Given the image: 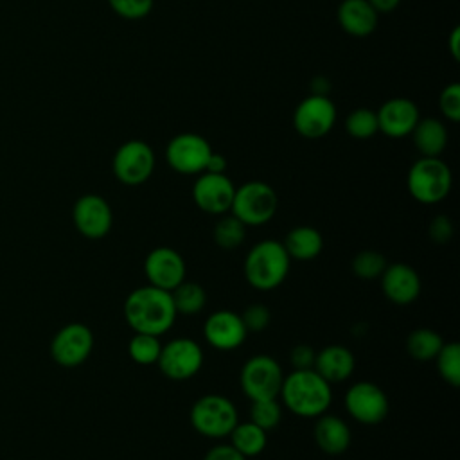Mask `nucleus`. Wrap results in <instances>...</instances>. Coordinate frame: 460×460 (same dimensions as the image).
<instances>
[{
  "label": "nucleus",
  "instance_id": "12",
  "mask_svg": "<svg viewBox=\"0 0 460 460\" xmlns=\"http://www.w3.org/2000/svg\"><path fill=\"white\" fill-rule=\"evenodd\" d=\"M92 349H93V334L90 327L79 322H72L61 327L50 341L52 359L65 368H74L84 363Z\"/></svg>",
  "mask_w": 460,
  "mask_h": 460
},
{
  "label": "nucleus",
  "instance_id": "21",
  "mask_svg": "<svg viewBox=\"0 0 460 460\" xmlns=\"http://www.w3.org/2000/svg\"><path fill=\"white\" fill-rule=\"evenodd\" d=\"M316 424L313 429L316 446L329 456L343 455L352 440L350 428L338 415H329L327 411L316 417Z\"/></svg>",
  "mask_w": 460,
  "mask_h": 460
},
{
  "label": "nucleus",
  "instance_id": "28",
  "mask_svg": "<svg viewBox=\"0 0 460 460\" xmlns=\"http://www.w3.org/2000/svg\"><path fill=\"white\" fill-rule=\"evenodd\" d=\"M212 237L221 250H234L244 241L246 226L234 214H223L212 230Z\"/></svg>",
  "mask_w": 460,
  "mask_h": 460
},
{
  "label": "nucleus",
  "instance_id": "4",
  "mask_svg": "<svg viewBox=\"0 0 460 460\" xmlns=\"http://www.w3.org/2000/svg\"><path fill=\"white\" fill-rule=\"evenodd\" d=\"M453 176L449 165L438 156H420L408 171L406 185L411 198L424 205L442 201L451 190Z\"/></svg>",
  "mask_w": 460,
  "mask_h": 460
},
{
  "label": "nucleus",
  "instance_id": "27",
  "mask_svg": "<svg viewBox=\"0 0 460 460\" xmlns=\"http://www.w3.org/2000/svg\"><path fill=\"white\" fill-rule=\"evenodd\" d=\"M444 340L442 336L428 327L415 329L406 338V350L417 361H429L435 359L438 350L442 349Z\"/></svg>",
  "mask_w": 460,
  "mask_h": 460
},
{
  "label": "nucleus",
  "instance_id": "2",
  "mask_svg": "<svg viewBox=\"0 0 460 460\" xmlns=\"http://www.w3.org/2000/svg\"><path fill=\"white\" fill-rule=\"evenodd\" d=\"M279 397L291 413L314 419L329 410L332 390L331 385L313 368L293 370L291 374L284 376Z\"/></svg>",
  "mask_w": 460,
  "mask_h": 460
},
{
  "label": "nucleus",
  "instance_id": "3",
  "mask_svg": "<svg viewBox=\"0 0 460 460\" xmlns=\"http://www.w3.org/2000/svg\"><path fill=\"white\" fill-rule=\"evenodd\" d=\"M291 259L280 241L264 239L250 248L244 257L243 271L246 282L259 289L270 291L279 288L289 273Z\"/></svg>",
  "mask_w": 460,
  "mask_h": 460
},
{
  "label": "nucleus",
  "instance_id": "29",
  "mask_svg": "<svg viewBox=\"0 0 460 460\" xmlns=\"http://www.w3.org/2000/svg\"><path fill=\"white\" fill-rule=\"evenodd\" d=\"M438 376L451 386H460V345L456 341L444 343L435 356Z\"/></svg>",
  "mask_w": 460,
  "mask_h": 460
},
{
  "label": "nucleus",
  "instance_id": "35",
  "mask_svg": "<svg viewBox=\"0 0 460 460\" xmlns=\"http://www.w3.org/2000/svg\"><path fill=\"white\" fill-rule=\"evenodd\" d=\"M438 108L446 119L451 122L460 120V84L458 83H449L444 86L438 97Z\"/></svg>",
  "mask_w": 460,
  "mask_h": 460
},
{
  "label": "nucleus",
  "instance_id": "15",
  "mask_svg": "<svg viewBox=\"0 0 460 460\" xmlns=\"http://www.w3.org/2000/svg\"><path fill=\"white\" fill-rule=\"evenodd\" d=\"M72 221L77 232L86 239H102L113 223L110 203L99 194H83L72 208Z\"/></svg>",
  "mask_w": 460,
  "mask_h": 460
},
{
  "label": "nucleus",
  "instance_id": "1",
  "mask_svg": "<svg viewBox=\"0 0 460 460\" xmlns=\"http://www.w3.org/2000/svg\"><path fill=\"white\" fill-rule=\"evenodd\" d=\"M176 316L171 293L151 284L133 289L124 300V318L135 332L162 336L172 327Z\"/></svg>",
  "mask_w": 460,
  "mask_h": 460
},
{
  "label": "nucleus",
  "instance_id": "36",
  "mask_svg": "<svg viewBox=\"0 0 460 460\" xmlns=\"http://www.w3.org/2000/svg\"><path fill=\"white\" fill-rule=\"evenodd\" d=\"M241 320L248 332H259L264 331L271 320V313L264 304H250L241 313Z\"/></svg>",
  "mask_w": 460,
  "mask_h": 460
},
{
  "label": "nucleus",
  "instance_id": "26",
  "mask_svg": "<svg viewBox=\"0 0 460 460\" xmlns=\"http://www.w3.org/2000/svg\"><path fill=\"white\" fill-rule=\"evenodd\" d=\"M169 293L178 314H187V316L198 314L207 304L205 289L198 282H192L187 279Z\"/></svg>",
  "mask_w": 460,
  "mask_h": 460
},
{
  "label": "nucleus",
  "instance_id": "14",
  "mask_svg": "<svg viewBox=\"0 0 460 460\" xmlns=\"http://www.w3.org/2000/svg\"><path fill=\"white\" fill-rule=\"evenodd\" d=\"M144 275L147 284L164 291H172L185 280L187 266L180 252L171 246H156L144 259Z\"/></svg>",
  "mask_w": 460,
  "mask_h": 460
},
{
  "label": "nucleus",
  "instance_id": "18",
  "mask_svg": "<svg viewBox=\"0 0 460 460\" xmlns=\"http://www.w3.org/2000/svg\"><path fill=\"white\" fill-rule=\"evenodd\" d=\"M376 115L379 131L390 138L410 135L420 119L417 104L406 97H394L385 101L381 108L376 110Z\"/></svg>",
  "mask_w": 460,
  "mask_h": 460
},
{
  "label": "nucleus",
  "instance_id": "34",
  "mask_svg": "<svg viewBox=\"0 0 460 460\" xmlns=\"http://www.w3.org/2000/svg\"><path fill=\"white\" fill-rule=\"evenodd\" d=\"M108 4L124 20L146 18L153 9V0H108Z\"/></svg>",
  "mask_w": 460,
  "mask_h": 460
},
{
  "label": "nucleus",
  "instance_id": "38",
  "mask_svg": "<svg viewBox=\"0 0 460 460\" xmlns=\"http://www.w3.org/2000/svg\"><path fill=\"white\" fill-rule=\"evenodd\" d=\"M314 358H316L314 349H313L311 345H305V343H300V345L293 347V350H291V354H289V361H291L293 370H307V368H313Z\"/></svg>",
  "mask_w": 460,
  "mask_h": 460
},
{
  "label": "nucleus",
  "instance_id": "30",
  "mask_svg": "<svg viewBox=\"0 0 460 460\" xmlns=\"http://www.w3.org/2000/svg\"><path fill=\"white\" fill-rule=\"evenodd\" d=\"M158 338L160 336L135 332L133 338L128 343L129 358L135 363H138V365H153V363H156V359L160 356V350H162V343H160Z\"/></svg>",
  "mask_w": 460,
  "mask_h": 460
},
{
  "label": "nucleus",
  "instance_id": "39",
  "mask_svg": "<svg viewBox=\"0 0 460 460\" xmlns=\"http://www.w3.org/2000/svg\"><path fill=\"white\" fill-rule=\"evenodd\" d=\"M203 460H248L244 458L230 442L228 444H216L212 446Z\"/></svg>",
  "mask_w": 460,
  "mask_h": 460
},
{
  "label": "nucleus",
  "instance_id": "9",
  "mask_svg": "<svg viewBox=\"0 0 460 460\" xmlns=\"http://www.w3.org/2000/svg\"><path fill=\"white\" fill-rule=\"evenodd\" d=\"M111 169L120 183L129 187L142 185L155 171V153L144 140H126L115 151Z\"/></svg>",
  "mask_w": 460,
  "mask_h": 460
},
{
  "label": "nucleus",
  "instance_id": "33",
  "mask_svg": "<svg viewBox=\"0 0 460 460\" xmlns=\"http://www.w3.org/2000/svg\"><path fill=\"white\" fill-rule=\"evenodd\" d=\"M282 419V408L277 402V399H261L252 401L250 406V420L262 428L264 431H270L280 424Z\"/></svg>",
  "mask_w": 460,
  "mask_h": 460
},
{
  "label": "nucleus",
  "instance_id": "42",
  "mask_svg": "<svg viewBox=\"0 0 460 460\" xmlns=\"http://www.w3.org/2000/svg\"><path fill=\"white\" fill-rule=\"evenodd\" d=\"M449 52L453 56L455 61H458V56H460V31L458 27H455L451 31V36H449Z\"/></svg>",
  "mask_w": 460,
  "mask_h": 460
},
{
  "label": "nucleus",
  "instance_id": "24",
  "mask_svg": "<svg viewBox=\"0 0 460 460\" xmlns=\"http://www.w3.org/2000/svg\"><path fill=\"white\" fill-rule=\"evenodd\" d=\"M410 135L422 156H440L447 146V129L442 120L433 117L419 119Z\"/></svg>",
  "mask_w": 460,
  "mask_h": 460
},
{
  "label": "nucleus",
  "instance_id": "25",
  "mask_svg": "<svg viewBox=\"0 0 460 460\" xmlns=\"http://www.w3.org/2000/svg\"><path fill=\"white\" fill-rule=\"evenodd\" d=\"M228 437H230V444L244 458H252V456L261 455L266 447V442H268V431H264L262 428H259L252 420L237 422Z\"/></svg>",
  "mask_w": 460,
  "mask_h": 460
},
{
  "label": "nucleus",
  "instance_id": "11",
  "mask_svg": "<svg viewBox=\"0 0 460 460\" xmlns=\"http://www.w3.org/2000/svg\"><path fill=\"white\" fill-rule=\"evenodd\" d=\"M212 153L208 140L198 133H180L167 142L165 160L180 174H201Z\"/></svg>",
  "mask_w": 460,
  "mask_h": 460
},
{
  "label": "nucleus",
  "instance_id": "23",
  "mask_svg": "<svg viewBox=\"0 0 460 460\" xmlns=\"http://www.w3.org/2000/svg\"><path fill=\"white\" fill-rule=\"evenodd\" d=\"M284 250L288 252L289 259L296 261H311L316 259L322 253L323 248V237L322 234L309 225H300L291 228L286 235L284 241H280Z\"/></svg>",
  "mask_w": 460,
  "mask_h": 460
},
{
  "label": "nucleus",
  "instance_id": "41",
  "mask_svg": "<svg viewBox=\"0 0 460 460\" xmlns=\"http://www.w3.org/2000/svg\"><path fill=\"white\" fill-rule=\"evenodd\" d=\"M399 2L401 0H368V4L376 9V13L377 14H381V13H392L397 5H399Z\"/></svg>",
  "mask_w": 460,
  "mask_h": 460
},
{
  "label": "nucleus",
  "instance_id": "32",
  "mask_svg": "<svg viewBox=\"0 0 460 460\" xmlns=\"http://www.w3.org/2000/svg\"><path fill=\"white\" fill-rule=\"evenodd\" d=\"M386 268V259L376 250H363L352 259V271L358 279L374 280L379 279Z\"/></svg>",
  "mask_w": 460,
  "mask_h": 460
},
{
  "label": "nucleus",
  "instance_id": "16",
  "mask_svg": "<svg viewBox=\"0 0 460 460\" xmlns=\"http://www.w3.org/2000/svg\"><path fill=\"white\" fill-rule=\"evenodd\" d=\"M235 185L226 174L201 172L192 185V199L196 207L212 216L230 212Z\"/></svg>",
  "mask_w": 460,
  "mask_h": 460
},
{
  "label": "nucleus",
  "instance_id": "19",
  "mask_svg": "<svg viewBox=\"0 0 460 460\" xmlns=\"http://www.w3.org/2000/svg\"><path fill=\"white\" fill-rule=\"evenodd\" d=\"M379 279L383 295L397 305L411 304L420 295V277L410 264H386Z\"/></svg>",
  "mask_w": 460,
  "mask_h": 460
},
{
  "label": "nucleus",
  "instance_id": "40",
  "mask_svg": "<svg viewBox=\"0 0 460 460\" xmlns=\"http://www.w3.org/2000/svg\"><path fill=\"white\" fill-rule=\"evenodd\" d=\"M226 158L221 155V153H210L208 160H207V165H205V171L203 172H216V174H225L226 171Z\"/></svg>",
  "mask_w": 460,
  "mask_h": 460
},
{
  "label": "nucleus",
  "instance_id": "37",
  "mask_svg": "<svg viewBox=\"0 0 460 460\" xmlns=\"http://www.w3.org/2000/svg\"><path fill=\"white\" fill-rule=\"evenodd\" d=\"M428 234H429V239L438 243V244H444L447 243L451 237H453V223L447 216H437L429 221V228H428Z\"/></svg>",
  "mask_w": 460,
  "mask_h": 460
},
{
  "label": "nucleus",
  "instance_id": "5",
  "mask_svg": "<svg viewBox=\"0 0 460 460\" xmlns=\"http://www.w3.org/2000/svg\"><path fill=\"white\" fill-rule=\"evenodd\" d=\"M192 428L208 438L228 437L239 422L235 404L221 394H207L196 399L189 413Z\"/></svg>",
  "mask_w": 460,
  "mask_h": 460
},
{
  "label": "nucleus",
  "instance_id": "31",
  "mask_svg": "<svg viewBox=\"0 0 460 460\" xmlns=\"http://www.w3.org/2000/svg\"><path fill=\"white\" fill-rule=\"evenodd\" d=\"M345 129L350 137L365 140L374 137L379 128H377V115L376 110L370 108H356L347 115L345 120Z\"/></svg>",
  "mask_w": 460,
  "mask_h": 460
},
{
  "label": "nucleus",
  "instance_id": "8",
  "mask_svg": "<svg viewBox=\"0 0 460 460\" xmlns=\"http://www.w3.org/2000/svg\"><path fill=\"white\" fill-rule=\"evenodd\" d=\"M160 372L171 381H187L203 367V350L192 338H174L162 345L156 359Z\"/></svg>",
  "mask_w": 460,
  "mask_h": 460
},
{
  "label": "nucleus",
  "instance_id": "10",
  "mask_svg": "<svg viewBox=\"0 0 460 460\" xmlns=\"http://www.w3.org/2000/svg\"><path fill=\"white\" fill-rule=\"evenodd\" d=\"M345 408L349 415L365 426H376L388 415L390 402L386 394L370 381H358L345 394Z\"/></svg>",
  "mask_w": 460,
  "mask_h": 460
},
{
  "label": "nucleus",
  "instance_id": "13",
  "mask_svg": "<svg viewBox=\"0 0 460 460\" xmlns=\"http://www.w3.org/2000/svg\"><path fill=\"white\" fill-rule=\"evenodd\" d=\"M336 122V106L327 95L311 93L298 102L293 113V126L305 138L325 137Z\"/></svg>",
  "mask_w": 460,
  "mask_h": 460
},
{
  "label": "nucleus",
  "instance_id": "7",
  "mask_svg": "<svg viewBox=\"0 0 460 460\" xmlns=\"http://www.w3.org/2000/svg\"><path fill=\"white\" fill-rule=\"evenodd\" d=\"M282 379L284 374L279 361L266 354H257L246 359L239 374L241 390L250 401L277 399Z\"/></svg>",
  "mask_w": 460,
  "mask_h": 460
},
{
  "label": "nucleus",
  "instance_id": "20",
  "mask_svg": "<svg viewBox=\"0 0 460 460\" xmlns=\"http://www.w3.org/2000/svg\"><path fill=\"white\" fill-rule=\"evenodd\" d=\"M354 354L343 345H327L316 352L313 370L329 385L343 383L354 372Z\"/></svg>",
  "mask_w": 460,
  "mask_h": 460
},
{
  "label": "nucleus",
  "instance_id": "22",
  "mask_svg": "<svg viewBox=\"0 0 460 460\" xmlns=\"http://www.w3.org/2000/svg\"><path fill=\"white\" fill-rule=\"evenodd\" d=\"M338 23L340 27L356 38H365L372 34L377 27L379 14L368 4V0H341L338 5Z\"/></svg>",
  "mask_w": 460,
  "mask_h": 460
},
{
  "label": "nucleus",
  "instance_id": "6",
  "mask_svg": "<svg viewBox=\"0 0 460 460\" xmlns=\"http://www.w3.org/2000/svg\"><path fill=\"white\" fill-rule=\"evenodd\" d=\"M279 198L271 185L266 181L252 180L235 187L230 212L244 226L266 225L277 212Z\"/></svg>",
  "mask_w": 460,
  "mask_h": 460
},
{
  "label": "nucleus",
  "instance_id": "17",
  "mask_svg": "<svg viewBox=\"0 0 460 460\" xmlns=\"http://www.w3.org/2000/svg\"><path fill=\"white\" fill-rule=\"evenodd\" d=\"M246 334L248 331L241 320V314L228 309L214 311L203 323V336L207 343L217 350H234L241 347Z\"/></svg>",
  "mask_w": 460,
  "mask_h": 460
}]
</instances>
